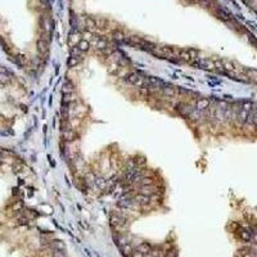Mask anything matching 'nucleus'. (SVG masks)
<instances>
[{"instance_id":"nucleus-13","label":"nucleus","mask_w":257,"mask_h":257,"mask_svg":"<svg viewBox=\"0 0 257 257\" xmlns=\"http://www.w3.org/2000/svg\"><path fill=\"white\" fill-rule=\"evenodd\" d=\"M134 203L135 202L133 199H120L118 206L121 207V208H130V207H133Z\"/></svg>"},{"instance_id":"nucleus-6","label":"nucleus","mask_w":257,"mask_h":257,"mask_svg":"<svg viewBox=\"0 0 257 257\" xmlns=\"http://www.w3.org/2000/svg\"><path fill=\"white\" fill-rule=\"evenodd\" d=\"M156 193H157V190L153 188V185H145V187H141L140 188V194L152 197V195H154Z\"/></svg>"},{"instance_id":"nucleus-9","label":"nucleus","mask_w":257,"mask_h":257,"mask_svg":"<svg viewBox=\"0 0 257 257\" xmlns=\"http://www.w3.org/2000/svg\"><path fill=\"white\" fill-rule=\"evenodd\" d=\"M48 42L46 41H44V40H39L37 41V52H39L40 54H46L48 53Z\"/></svg>"},{"instance_id":"nucleus-17","label":"nucleus","mask_w":257,"mask_h":257,"mask_svg":"<svg viewBox=\"0 0 257 257\" xmlns=\"http://www.w3.org/2000/svg\"><path fill=\"white\" fill-rule=\"evenodd\" d=\"M77 48H79L80 52H87V50H89V48H90V44H89V41H86V40H81L77 44Z\"/></svg>"},{"instance_id":"nucleus-34","label":"nucleus","mask_w":257,"mask_h":257,"mask_svg":"<svg viewBox=\"0 0 257 257\" xmlns=\"http://www.w3.org/2000/svg\"><path fill=\"white\" fill-rule=\"evenodd\" d=\"M166 257H178V252L175 249H172V251H168L167 252V255H166Z\"/></svg>"},{"instance_id":"nucleus-19","label":"nucleus","mask_w":257,"mask_h":257,"mask_svg":"<svg viewBox=\"0 0 257 257\" xmlns=\"http://www.w3.org/2000/svg\"><path fill=\"white\" fill-rule=\"evenodd\" d=\"M239 237L242 238V239L244 240V242H249L251 238H252V237H251V233H249L248 230H244V229H242V230H239Z\"/></svg>"},{"instance_id":"nucleus-35","label":"nucleus","mask_w":257,"mask_h":257,"mask_svg":"<svg viewBox=\"0 0 257 257\" xmlns=\"http://www.w3.org/2000/svg\"><path fill=\"white\" fill-rule=\"evenodd\" d=\"M134 85H135V86H138V87H141V86L144 85V80L141 79V77H139V79H138V81H136V83H135Z\"/></svg>"},{"instance_id":"nucleus-4","label":"nucleus","mask_w":257,"mask_h":257,"mask_svg":"<svg viewBox=\"0 0 257 257\" xmlns=\"http://www.w3.org/2000/svg\"><path fill=\"white\" fill-rule=\"evenodd\" d=\"M133 201L135 202L136 205H140V206H145V205H148L149 202H150V197H148V195H144V194H136L134 198H133Z\"/></svg>"},{"instance_id":"nucleus-21","label":"nucleus","mask_w":257,"mask_h":257,"mask_svg":"<svg viewBox=\"0 0 257 257\" xmlns=\"http://www.w3.org/2000/svg\"><path fill=\"white\" fill-rule=\"evenodd\" d=\"M222 68L225 71H229V72H232V71L235 69L234 64L232 62H229V61H222Z\"/></svg>"},{"instance_id":"nucleus-28","label":"nucleus","mask_w":257,"mask_h":257,"mask_svg":"<svg viewBox=\"0 0 257 257\" xmlns=\"http://www.w3.org/2000/svg\"><path fill=\"white\" fill-rule=\"evenodd\" d=\"M139 91H140V94L143 95L144 98H147L149 95V89L148 87H144V86H141V87H139Z\"/></svg>"},{"instance_id":"nucleus-36","label":"nucleus","mask_w":257,"mask_h":257,"mask_svg":"<svg viewBox=\"0 0 257 257\" xmlns=\"http://www.w3.org/2000/svg\"><path fill=\"white\" fill-rule=\"evenodd\" d=\"M189 54H190V57L192 58H197V50H194V49H189Z\"/></svg>"},{"instance_id":"nucleus-33","label":"nucleus","mask_w":257,"mask_h":257,"mask_svg":"<svg viewBox=\"0 0 257 257\" xmlns=\"http://www.w3.org/2000/svg\"><path fill=\"white\" fill-rule=\"evenodd\" d=\"M135 165H136V166H139V165H145V160H144V157L138 158V160L135 161Z\"/></svg>"},{"instance_id":"nucleus-5","label":"nucleus","mask_w":257,"mask_h":257,"mask_svg":"<svg viewBox=\"0 0 257 257\" xmlns=\"http://www.w3.org/2000/svg\"><path fill=\"white\" fill-rule=\"evenodd\" d=\"M210 104H211V102L207 99V98H199V99L197 100V103H195L197 111H205V109H207L210 107Z\"/></svg>"},{"instance_id":"nucleus-22","label":"nucleus","mask_w":257,"mask_h":257,"mask_svg":"<svg viewBox=\"0 0 257 257\" xmlns=\"http://www.w3.org/2000/svg\"><path fill=\"white\" fill-rule=\"evenodd\" d=\"M140 185L141 187H145V185H153V179L152 178H148V176H144L140 179Z\"/></svg>"},{"instance_id":"nucleus-10","label":"nucleus","mask_w":257,"mask_h":257,"mask_svg":"<svg viewBox=\"0 0 257 257\" xmlns=\"http://www.w3.org/2000/svg\"><path fill=\"white\" fill-rule=\"evenodd\" d=\"M138 251H140L141 253H150V251H152V245L149 243H147V242H143V243H140V245L138 247Z\"/></svg>"},{"instance_id":"nucleus-37","label":"nucleus","mask_w":257,"mask_h":257,"mask_svg":"<svg viewBox=\"0 0 257 257\" xmlns=\"http://www.w3.org/2000/svg\"><path fill=\"white\" fill-rule=\"evenodd\" d=\"M87 25H89L90 27H94V22H93L91 19H89V21H87Z\"/></svg>"},{"instance_id":"nucleus-14","label":"nucleus","mask_w":257,"mask_h":257,"mask_svg":"<svg viewBox=\"0 0 257 257\" xmlns=\"http://www.w3.org/2000/svg\"><path fill=\"white\" fill-rule=\"evenodd\" d=\"M139 77H140V76H139V73H138V72H131V73H129V75L126 76V81H127V83H130V84H133V85H134V84L136 83V81H138V79H139Z\"/></svg>"},{"instance_id":"nucleus-16","label":"nucleus","mask_w":257,"mask_h":257,"mask_svg":"<svg viewBox=\"0 0 257 257\" xmlns=\"http://www.w3.org/2000/svg\"><path fill=\"white\" fill-rule=\"evenodd\" d=\"M52 247H53L54 249H61V251H64V249H66V244L62 242V240L56 239V240H53V242H52Z\"/></svg>"},{"instance_id":"nucleus-15","label":"nucleus","mask_w":257,"mask_h":257,"mask_svg":"<svg viewBox=\"0 0 257 257\" xmlns=\"http://www.w3.org/2000/svg\"><path fill=\"white\" fill-rule=\"evenodd\" d=\"M94 184L96 185L98 188H99V190H104L106 187H107V181L103 178H95V181Z\"/></svg>"},{"instance_id":"nucleus-1","label":"nucleus","mask_w":257,"mask_h":257,"mask_svg":"<svg viewBox=\"0 0 257 257\" xmlns=\"http://www.w3.org/2000/svg\"><path fill=\"white\" fill-rule=\"evenodd\" d=\"M109 224L114 228V229H120L121 226H123L126 224V220L121 216H117V215H112L109 217Z\"/></svg>"},{"instance_id":"nucleus-18","label":"nucleus","mask_w":257,"mask_h":257,"mask_svg":"<svg viewBox=\"0 0 257 257\" xmlns=\"http://www.w3.org/2000/svg\"><path fill=\"white\" fill-rule=\"evenodd\" d=\"M248 117H249V112L248 111H245V109H240L239 111V113H238V118H239V121H247L248 120Z\"/></svg>"},{"instance_id":"nucleus-30","label":"nucleus","mask_w":257,"mask_h":257,"mask_svg":"<svg viewBox=\"0 0 257 257\" xmlns=\"http://www.w3.org/2000/svg\"><path fill=\"white\" fill-rule=\"evenodd\" d=\"M106 46H107V42L104 41V40H99L96 42V48L98 49H100V50H103V49H106Z\"/></svg>"},{"instance_id":"nucleus-27","label":"nucleus","mask_w":257,"mask_h":257,"mask_svg":"<svg viewBox=\"0 0 257 257\" xmlns=\"http://www.w3.org/2000/svg\"><path fill=\"white\" fill-rule=\"evenodd\" d=\"M25 216L30 220V218H35L37 216V214L34 212V211H31V210H27V211H25Z\"/></svg>"},{"instance_id":"nucleus-2","label":"nucleus","mask_w":257,"mask_h":257,"mask_svg":"<svg viewBox=\"0 0 257 257\" xmlns=\"http://www.w3.org/2000/svg\"><path fill=\"white\" fill-rule=\"evenodd\" d=\"M176 109H178V112L181 114V116H184V117L190 116L192 112H193L192 107H190L189 104H187V103H179V104L176 106Z\"/></svg>"},{"instance_id":"nucleus-29","label":"nucleus","mask_w":257,"mask_h":257,"mask_svg":"<svg viewBox=\"0 0 257 257\" xmlns=\"http://www.w3.org/2000/svg\"><path fill=\"white\" fill-rule=\"evenodd\" d=\"M12 208H13V211H21L23 208V203H22V202H17V203H14L12 206Z\"/></svg>"},{"instance_id":"nucleus-31","label":"nucleus","mask_w":257,"mask_h":257,"mask_svg":"<svg viewBox=\"0 0 257 257\" xmlns=\"http://www.w3.org/2000/svg\"><path fill=\"white\" fill-rule=\"evenodd\" d=\"M114 39L118 40V41H122V40L125 39V37H123V34H122V32H118V31L114 32Z\"/></svg>"},{"instance_id":"nucleus-23","label":"nucleus","mask_w":257,"mask_h":257,"mask_svg":"<svg viewBox=\"0 0 257 257\" xmlns=\"http://www.w3.org/2000/svg\"><path fill=\"white\" fill-rule=\"evenodd\" d=\"M121 249H122V253L125 255V256H130L131 255V252H133V248H131V245L129 244V243H126L125 245H122L121 247Z\"/></svg>"},{"instance_id":"nucleus-20","label":"nucleus","mask_w":257,"mask_h":257,"mask_svg":"<svg viewBox=\"0 0 257 257\" xmlns=\"http://www.w3.org/2000/svg\"><path fill=\"white\" fill-rule=\"evenodd\" d=\"M79 64V58L77 57H69L68 59H67V66H68V68H73V67H76V66Z\"/></svg>"},{"instance_id":"nucleus-26","label":"nucleus","mask_w":257,"mask_h":257,"mask_svg":"<svg viewBox=\"0 0 257 257\" xmlns=\"http://www.w3.org/2000/svg\"><path fill=\"white\" fill-rule=\"evenodd\" d=\"M53 257H67L64 251H61V249H54L53 252Z\"/></svg>"},{"instance_id":"nucleus-7","label":"nucleus","mask_w":257,"mask_h":257,"mask_svg":"<svg viewBox=\"0 0 257 257\" xmlns=\"http://www.w3.org/2000/svg\"><path fill=\"white\" fill-rule=\"evenodd\" d=\"M10 84V76L7 73L5 69H0V85H8Z\"/></svg>"},{"instance_id":"nucleus-8","label":"nucleus","mask_w":257,"mask_h":257,"mask_svg":"<svg viewBox=\"0 0 257 257\" xmlns=\"http://www.w3.org/2000/svg\"><path fill=\"white\" fill-rule=\"evenodd\" d=\"M162 94L167 96V98H172L175 96V87L170 86V85H166V86H163L162 87Z\"/></svg>"},{"instance_id":"nucleus-3","label":"nucleus","mask_w":257,"mask_h":257,"mask_svg":"<svg viewBox=\"0 0 257 257\" xmlns=\"http://www.w3.org/2000/svg\"><path fill=\"white\" fill-rule=\"evenodd\" d=\"M62 139L64 141H73V140L77 139V134H76L73 130H71V129H63Z\"/></svg>"},{"instance_id":"nucleus-11","label":"nucleus","mask_w":257,"mask_h":257,"mask_svg":"<svg viewBox=\"0 0 257 257\" xmlns=\"http://www.w3.org/2000/svg\"><path fill=\"white\" fill-rule=\"evenodd\" d=\"M62 90H63V94H69V93H73L75 86H73V84L71 83V81H67V83L63 84Z\"/></svg>"},{"instance_id":"nucleus-24","label":"nucleus","mask_w":257,"mask_h":257,"mask_svg":"<svg viewBox=\"0 0 257 257\" xmlns=\"http://www.w3.org/2000/svg\"><path fill=\"white\" fill-rule=\"evenodd\" d=\"M72 100H73L72 93H69V94H63V103L64 104H69Z\"/></svg>"},{"instance_id":"nucleus-32","label":"nucleus","mask_w":257,"mask_h":257,"mask_svg":"<svg viewBox=\"0 0 257 257\" xmlns=\"http://www.w3.org/2000/svg\"><path fill=\"white\" fill-rule=\"evenodd\" d=\"M131 257H144V253H141L140 251H133V252H131V255H130Z\"/></svg>"},{"instance_id":"nucleus-12","label":"nucleus","mask_w":257,"mask_h":257,"mask_svg":"<svg viewBox=\"0 0 257 257\" xmlns=\"http://www.w3.org/2000/svg\"><path fill=\"white\" fill-rule=\"evenodd\" d=\"M179 58L181 59L184 62H188V63H192V57H190V54L188 50H180V54H179Z\"/></svg>"},{"instance_id":"nucleus-25","label":"nucleus","mask_w":257,"mask_h":257,"mask_svg":"<svg viewBox=\"0 0 257 257\" xmlns=\"http://www.w3.org/2000/svg\"><path fill=\"white\" fill-rule=\"evenodd\" d=\"M149 83L152 86H160L162 84V80L157 79V77H149Z\"/></svg>"}]
</instances>
